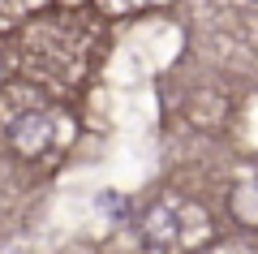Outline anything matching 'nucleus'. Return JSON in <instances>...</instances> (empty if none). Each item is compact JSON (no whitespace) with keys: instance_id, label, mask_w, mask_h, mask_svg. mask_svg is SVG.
I'll use <instances>...</instances> for the list:
<instances>
[{"instance_id":"1","label":"nucleus","mask_w":258,"mask_h":254,"mask_svg":"<svg viewBox=\"0 0 258 254\" xmlns=\"http://www.w3.org/2000/svg\"><path fill=\"white\" fill-rule=\"evenodd\" d=\"M181 216H185L181 202H172V198L155 202V207L142 216V237H147V241H155V245L176 241V233H181Z\"/></svg>"},{"instance_id":"2","label":"nucleus","mask_w":258,"mask_h":254,"mask_svg":"<svg viewBox=\"0 0 258 254\" xmlns=\"http://www.w3.org/2000/svg\"><path fill=\"white\" fill-rule=\"evenodd\" d=\"M13 146H18L22 155H43L47 142H52V117L47 112H30V117H22L18 125H13Z\"/></svg>"},{"instance_id":"3","label":"nucleus","mask_w":258,"mask_h":254,"mask_svg":"<svg viewBox=\"0 0 258 254\" xmlns=\"http://www.w3.org/2000/svg\"><path fill=\"white\" fill-rule=\"evenodd\" d=\"M232 216H237V224L258 228V177H245L232 190Z\"/></svg>"}]
</instances>
